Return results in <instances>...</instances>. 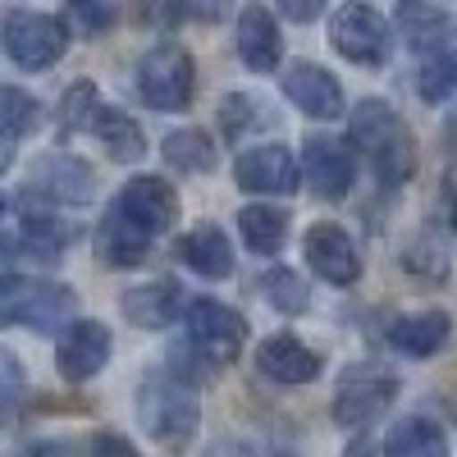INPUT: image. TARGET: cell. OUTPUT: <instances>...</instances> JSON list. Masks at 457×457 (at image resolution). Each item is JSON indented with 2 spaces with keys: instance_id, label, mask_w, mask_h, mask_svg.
<instances>
[{
  "instance_id": "obj_1",
  "label": "cell",
  "mask_w": 457,
  "mask_h": 457,
  "mask_svg": "<svg viewBox=\"0 0 457 457\" xmlns=\"http://www.w3.org/2000/svg\"><path fill=\"white\" fill-rule=\"evenodd\" d=\"M348 142L357 146V156L375 170L379 183L398 187L411 170H416V146L411 133L403 124V114L389 101H357L353 120H348Z\"/></svg>"
},
{
  "instance_id": "obj_2",
  "label": "cell",
  "mask_w": 457,
  "mask_h": 457,
  "mask_svg": "<svg viewBox=\"0 0 457 457\" xmlns=\"http://www.w3.org/2000/svg\"><path fill=\"white\" fill-rule=\"evenodd\" d=\"M73 312H79L73 288L32 275H0V329L23 325L32 334H60L73 325Z\"/></svg>"
},
{
  "instance_id": "obj_3",
  "label": "cell",
  "mask_w": 457,
  "mask_h": 457,
  "mask_svg": "<svg viewBox=\"0 0 457 457\" xmlns=\"http://www.w3.org/2000/svg\"><path fill=\"white\" fill-rule=\"evenodd\" d=\"M137 421H142L146 439H156L170 453H183L187 439L202 426L197 394L187 385H179L174 375H146L137 389Z\"/></svg>"
},
{
  "instance_id": "obj_4",
  "label": "cell",
  "mask_w": 457,
  "mask_h": 457,
  "mask_svg": "<svg viewBox=\"0 0 457 457\" xmlns=\"http://www.w3.org/2000/svg\"><path fill=\"white\" fill-rule=\"evenodd\" d=\"M137 87L151 110H165V114L187 110L197 87V64L179 42H156L137 64Z\"/></svg>"
},
{
  "instance_id": "obj_5",
  "label": "cell",
  "mask_w": 457,
  "mask_h": 457,
  "mask_svg": "<svg viewBox=\"0 0 457 457\" xmlns=\"http://www.w3.org/2000/svg\"><path fill=\"white\" fill-rule=\"evenodd\" d=\"M0 42H5V55L19 69L37 73V69H51L64 55L69 28H64V19L42 14V10H10L5 23H0Z\"/></svg>"
},
{
  "instance_id": "obj_6",
  "label": "cell",
  "mask_w": 457,
  "mask_h": 457,
  "mask_svg": "<svg viewBox=\"0 0 457 457\" xmlns=\"http://www.w3.org/2000/svg\"><path fill=\"white\" fill-rule=\"evenodd\" d=\"M394 398H398V379L389 370L361 361V366H353L348 375H343L338 389H334V407H329L334 411V426L366 430V426H375L379 416L389 411Z\"/></svg>"
},
{
  "instance_id": "obj_7",
  "label": "cell",
  "mask_w": 457,
  "mask_h": 457,
  "mask_svg": "<svg viewBox=\"0 0 457 457\" xmlns=\"http://www.w3.org/2000/svg\"><path fill=\"white\" fill-rule=\"evenodd\" d=\"M329 46L348 64L379 69V64H389L394 32H389L385 14L370 10V5H338L329 14Z\"/></svg>"
},
{
  "instance_id": "obj_8",
  "label": "cell",
  "mask_w": 457,
  "mask_h": 457,
  "mask_svg": "<svg viewBox=\"0 0 457 457\" xmlns=\"http://www.w3.org/2000/svg\"><path fill=\"white\" fill-rule=\"evenodd\" d=\"M28 197L46 206H87L96 197V174L69 151H51L28 170Z\"/></svg>"
},
{
  "instance_id": "obj_9",
  "label": "cell",
  "mask_w": 457,
  "mask_h": 457,
  "mask_svg": "<svg viewBox=\"0 0 457 457\" xmlns=\"http://www.w3.org/2000/svg\"><path fill=\"white\" fill-rule=\"evenodd\" d=\"M183 329H187V343H197V348L206 357H215L220 366L234 361L238 348H243V338H247V320L234 307L215 302V297L187 302V307H183Z\"/></svg>"
},
{
  "instance_id": "obj_10",
  "label": "cell",
  "mask_w": 457,
  "mask_h": 457,
  "mask_svg": "<svg viewBox=\"0 0 457 457\" xmlns=\"http://www.w3.org/2000/svg\"><path fill=\"white\" fill-rule=\"evenodd\" d=\"M110 211H120L129 224H137L146 238H161L165 228L179 220V193L174 183H165L161 174H133L120 197L110 202Z\"/></svg>"
},
{
  "instance_id": "obj_11",
  "label": "cell",
  "mask_w": 457,
  "mask_h": 457,
  "mask_svg": "<svg viewBox=\"0 0 457 457\" xmlns=\"http://www.w3.org/2000/svg\"><path fill=\"white\" fill-rule=\"evenodd\" d=\"M234 179H238L243 193L288 197L293 187L302 183V170H297V156H293L284 142H261V146H252V151H243V156H238Z\"/></svg>"
},
{
  "instance_id": "obj_12",
  "label": "cell",
  "mask_w": 457,
  "mask_h": 457,
  "mask_svg": "<svg viewBox=\"0 0 457 457\" xmlns=\"http://www.w3.org/2000/svg\"><path fill=\"white\" fill-rule=\"evenodd\" d=\"M302 252H307V265L316 270V279L334 284V288H348L361 279V252L348 238V228L338 224H312L307 238H302Z\"/></svg>"
},
{
  "instance_id": "obj_13",
  "label": "cell",
  "mask_w": 457,
  "mask_h": 457,
  "mask_svg": "<svg viewBox=\"0 0 457 457\" xmlns=\"http://www.w3.org/2000/svg\"><path fill=\"white\" fill-rule=\"evenodd\" d=\"M110 353H114V338L101 320H73L55 343V366L64 379L83 385V379H96L110 366Z\"/></svg>"
},
{
  "instance_id": "obj_14",
  "label": "cell",
  "mask_w": 457,
  "mask_h": 457,
  "mask_svg": "<svg viewBox=\"0 0 457 457\" xmlns=\"http://www.w3.org/2000/svg\"><path fill=\"white\" fill-rule=\"evenodd\" d=\"M297 170H302V179H307L312 193L325 197V202H343V197L353 193V156H348V146L334 142V137L302 142Z\"/></svg>"
},
{
  "instance_id": "obj_15",
  "label": "cell",
  "mask_w": 457,
  "mask_h": 457,
  "mask_svg": "<svg viewBox=\"0 0 457 457\" xmlns=\"http://www.w3.org/2000/svg\"><path fill=\"white\" fill-rule=\"evenodd\" d=\"M284 96L307 114V120H338L343 110H348V101H343V87L329 69L312 64V60H297L288 64L284 73Z\"/></svg>"
},
{
  "instance_id": "obj_16",
  "label": "cell",
  "mask_w": 457,
  "mask_h": 457,
  "mask_svg": "<svg viewBox=\"0 0 457 457\" xmlns=\"http://www.w3.org/2000/svg\"><path fill=\"white\" fill-rule=\"evenodd\" d=\"M256 366L265 379H279V385H312L320 375V357L293 334H270L256 348Z\"/></svg>"
},
{
  "instance_id": "obj_17",
  "label": "cell",
  "mask_w": 457,
  "mask_h": 457,
  "mask_svg": "<svg viewBox=\"0 0 457 457\" xmlns=\"http://www.w3.org/2000/svg\"><path fill=\"white\" fill-rule=\"evenodd\" d=\"M238 55L252 73H275L279 69V55H284V37H279V23L265 5H247L238 14Z\"/></svg>"
},
{
  "instance_id": "obj_18",
  "label": "cell",
  "mask_w": 457,
  "mask_h": 457,
  "mask_svg": "<svg viewBox=\"0 0 457 457\" xmlns=\"http://www.w3.org/2000/svg\"><path fill=\"white\" fill-rule=\"evenodd\" d=\"M174 256L202 279H228L234 275V247H228L220 224H197L174 243Z\"/></svg>"
},
{
  "instance_id": "obj_19",
  "label": "cell",
  "mask_w": 457,
  "mask_h": 457,
  "mask_svg": "<svg viewBox=\"0 0 457 457\" xmlns=\"http://www.w3.org/2000/svg\"><path fill=\"white\" fill-rule=\"evenodd\" d=\"M151 243L156 238H146L142 228L129 224L120 211H105L101 224H96V256L110 265V270H133V265H142Z\"/></svg>"
},
{
  "instance_id": "obj_20",
  "label": "cell",
  "mask_w": 457,
  "mask_h": 457,
  "mask_svg": "<svg viewBox=\"0 0 457 457\" xmlns=\"http://www.w3.org/2000/svg\"><path fill=\"white\" fill-rule=\"evenodd\" d=\"M453 334V320L444 312H407L389 325V343L407 357H435Z\"/></svg>"
},
{
  "instance_id": "obj_21",
  "label": "cell",
  "mask_w": 457,
  "mask_h": 457,
  "mask_svg": "<svg viewBox=\"0 0 457 457\" xmlns=\"http://www.w3.org/2000/svg\"><path fill=\"white\" fill-rule=\"evenodd\" d=\"M179 312H183V288L174 279H151L124 297V316L137 329H165Z\"/></svg>"
},
{
  "instance_id": "obj_22",
  "label": "cell",
  "mask_w": 457,
  "mask_h": 457,
  "mask_svg": "<svg viewBox=\"0 0 457 457\" xmlns=\"http://www.w3.org/2000/svg\"><path fill=\"white\" fill-rule=\"evenodd\" d=\"M92 133H96V142L105 146V156L120 161V165H137V161L146 156V133H142V124L133 120V114L114 110V105H101V110H96Z\"/></svg>"
},
{
  "instance_id": "obj_23",
  "label": "cell",
  "mask_w": 457,
  "mask_h": 457,
  "mask_svg": "<svg viewBox=\"0 0 457 457\" xmlns=\"http://www.w3.org/2000/svg\"><path fill=\"white\" fill-rule=\"evenodd\" d=\"M385 457H448V435L430 416H403L385 435Z\"/></svg>"
},
{
  "instance_id": "obj_24",
  "label": "cell",
  "mask_w": 457,
  "mask_h": 457,
  "mask_svg": "<svg viewBox=\"0 0 457 457\" xmlns=\"http://www.w3.org/2000/svg\"><path fill=\"white\" fill-rule=\"evenodd\" d=\"M398 32L416 51H448V37H453V14L439 10V5H421V0H411V5L398 10Z\"/></svg>"
},
{
  "instance_id": "obj_25",
  "label": "cell",
  "mask_w": 457,
  "mask_h": 457,
  "mask_svg": "<svg viewBox=\"0 0 457 457\" xmlns=\"http://www.w3.org/2000/svg\"><path fill=\"white\" fill-rule=\"evenodd\" d=\"M238 234H243L247 252L275 256V252L284 247V238H288V215H284L279 206H265V202L243 206V211H238Z\"/></svg>"
},
{
  "instance_id": "obj_26",
  "label": "cell",
  "mask_w": 457,
  "mask_h": 457,
  "mask_svg": "<svg viewBox=\"0 0 457 457\" xmlns=\"http://www.w3.org/2000/svg\"><path fill=\"white\" fill-rule=\"evenodd\" d=\"M161 151H165V165H174V170H183V174H211L215 161H220L215 142H211L202 129H179V133H170Z\"/></svg>"
},
{
  "instance_id": "obj_27",
  "label": "cell",
  "mask_w": 457,
  "mask_h": 457,
  "mask_svg": "<svg viewBox=\"0 0 457 457\" xmlns=\"http://www.w3.org/2000/svg\"><path fill=\"white\" fill-rule=\"evenodd\" d=\"M261 293H265V302H270L279 316H302L312 307L307 279H302L297 270H288V265H270V270L261 275Z\"/></svg>"
},
{
  "instance_id": "obj_28",
  "label": "cell",
  "mask_w": 457,
  "mask_h": 457,
  "mask_svg": "<svg viewBox=\"0 0 457 457\" xmlns=\"http://www.w3.org/2000/svg\"><path fill=\"white\" fill-rule=\"evenodd\" d=\"M37 96H28L23 87H0V142H19L23 133H32L37 124Z\"/></svg>"
},
{
  "instance_id": "obj_29",
  "label": "cell",
  "mask_w": 457,
  "mask_h": 457,
  "mask_svg": "<svg viewBox=\"0 0 457 457\" xmlns=\"http://www.w3.org/2000/svg\"><path fill=\"white\" fill-rule=\"evenodd\" d=\"M416 92H421V101L439 105L457 92V51H439V55H426L421 64V79H416Z\"/></svg>"
},
{
  "instance_id": "obj_30",
  "label": "cell",
  "mask_w": 457,
  "mask_h": 457,
  "mask_svg": "<svg viewBox=\"0 0 457 457\" xmlns=\"http://www.w3.org/2000/svg\"><path fill=\"white\" fill-rule=\"evenodd\" d=\"M96 110H101L96 87H92V83H73V87L64 92V101H60V129H64V133H83V129L92 133Z\"/></svg>"
},
{
  "instance_id": "obj_31",
  "label": "cell",
  "mask_w": 457,
  "mask_h": 457,
  "mask_svg": "<svg viewBox=\"0 0 457 457\" xmlns=\"http://www.w3.org/2000/svg\"><path fill=\"white\" fill-rule=\"evenodd\" d=\"M261 110V101L256 96H247V92H228L224 101H220V124H224V133H228V142H243L265 114H256Z\"/></svg>"
},
{
  "instance_id": "obj_32",
  "label": "cell",
  "mask_w": 457,
  "mask_h": 457,
  "mask_svg": "<svg viewBox=\"0 0 457 457\" xmlns=\"http://www.w3.org/2000/svg\"><path fill=\"white\" fill-rule=\"evenodd\" d=\"M19 398H23V361L0 348V421H10L19 411Z\"/></svg>"
},
{
  "instance_id": "obj_33",
  "label": "cell",
  "mask_w": 457,
  "mask_h": 457,
  "mask_svg": "<svg viewBox=\"0 0 457 457\" xmlns=\"http://www.w3.org/2000/svg\"><path fill=\"white\" fill-rule=\"evenodd\" d=\"M14 457H92V444L83 448L79 439H42V444H32Z\"/></svg>"
},
{
  "instance_id": "obj_34",
  "label": "cell",
  "mask_w": 457,
  "mask_h": 457,
  "mask_svg": "<svg viewBox=\"0 0 457 457\" xmlns=\"http://www.w3.org/2000/svg\"><path fill=\"white\" fill-rule=\"evenodd\" d=\"M92 457H142L124 435H114V430H105V435H96L92 439Z\"/></svg>"
},
{
  "instance_id": "obj_35",
  "label": "cell",
  "mask_w": 457,
  "mask_h": 457,
  "mask_svg": "<svg viewBox=\"0 0 457 457\" xmlns=\"http://www.w3.org/2000/svg\"><path fill=\"white\" fill-rule=\"evenodd\" d=\"M69 19H79L87 32H101V28H110V23H114V10H110V5H73V10H69Z\"/></svg>"
},
{
  "instance_id": "obj_36",
  "label": "cell",
  "mask_w": 457,
  "mask_h": 457,
  "mask_svg": "<svg viewBox=\"0 0 457 457\" xmlns=\"http://www.w3.org/2000/svg\"><path fill=\"white\" fill-rule=\"evenodd\" d=\"M284 14L288 19H316L320 14V0H316V5H284Z\"/></svg>"
},
{
  "instance_id": "obj_37",
  "label": "cell",
  "mask_w": 457,
  "mask_h": 457,
  "mask_svg": "<svg viewBox=\"0 0 457 457\" xmlns=\"http://www.w3.org/2000/svg\"><path fill=\"white\" fill-rule=\"evenodd\" d=\"M348 457H375V444H370V439H357V444L348 448Z\"/></svg>"
},
{
  "instance_id": "obj_38",
  "label": "cell",
  "mask_w": 457,
  "mask_h": 457,
  "mask_svg": "<svg viewBox=\"0 0 457 457\" xmlns=\"http://www.w3.org/2000/svg\"><path fill=\"white\" fill-rule=\"evenodd\" d=\"M448 137H453V146H457V114H453V120H448Z\"/></svg>"
},
{
  "instance_id": "obj_39",
  "label": "cell",
  "mask_w": 457,
  "mask_h": 457,
  "mask_svg": "<svg viewBox=\"0 0 457 457\" xmlns=\"http://www.w3.org/2000/svg\"><path fill=\"white\" fill-rule=\"evenodd\" d=\"M448 220H453V234H457V202H453V215Z\"/></svg>"
}]
</instances>
